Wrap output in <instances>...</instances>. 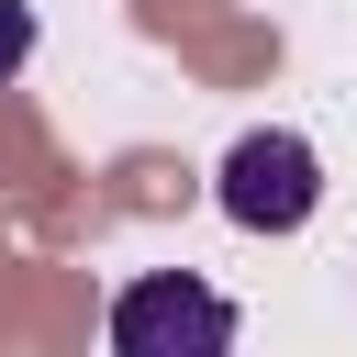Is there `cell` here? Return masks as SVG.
I'll list each match as a JSON object with an SVG mask.
<instances>
[{"label": "cell", "instance_id": "3957f363", "mask_svg": "<svg viewBox=\"0 0 357 357\" xmlns=\"http://www.w3.org/2000/svg\"><path fill=\"white\" fill-rule=\"evenodd\" d=\"M33 56V0H0V78H22Z\"/></svg>", "mask_w": 357, "mask_h": 357}, {"label": "cell", "instance_id": "7a4b0ae2", "mask_svg": "<svg viewBox=\"0 0 357 357\" xmlns=\"http://www.w3.org/2000/svg\"><path fill=\"white\" fill-rule=\"evenodd\" d=\"M112 346L123 357H223L234 346V301L201 290V279H178V268L123 279L112 290Z\"/></svg>", "mask_w": 357, "mask_h": 357}, {"label": "cell", "instance_id": "6da1fadb", "mask_svg": "<svg viewBox=\"0 0 357 357\" xmlns=\"http://www.w3.org/2000/svg\"><path fill=\"white\" fill-rule=\"evenodd\" d=\"M212 201H223V223H245V234H301L312 201H324V156H312V134H290V123L234 134L223 167H212Z\"/></svg>", "mask_w": 357, "mask_h": 357}]
</instances>
